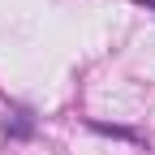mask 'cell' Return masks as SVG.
<instances>
[{
	"label": "cell",
	"mask_w": 155,
	"mask_h": 155,
	"mask_svg": "<svg viewBox=\"0 0 155 155\" xmlns=\"http://www.w3.org/2000/svg\"><path fill=\"white\" fill-rule=\"evenodd\" d=\"M91 129H95V134H108V138H125V142H138V134H134V129H125V125H104V121H91Z\"/></svg>",
	"instance_id": "cell-2"
},
{
	"label": "cell",
	"mask_w": 155,
	"mask_h": 155,
	"mask_svg": "<svg viewBox=\"0 0 155 155\" xmlns=\"http://www.w3.org/2000/svg\"><path fill=\"white\" fill-rule=\"evenodd\" d=\"M30 134H35V116H30L26 108H9V112H5V138L26 142Z\"/></svg>",
	"instance_id": "cell-1"
},
{
	"label": "cell",
	"mask_w": 155,
	"mask_h": 155,
	"mask_svg": "<svg viewBox=\"0 0 155 155\" xmlns=\"http://www.w3.org/2000/svg\"><path fill=\"white\" fill-rule=\"evenodd\" d=\"M134 5H147V9H155V0H134Z\"/></svg>",
	"instance_id": "cell-3"
}]
</instances>
